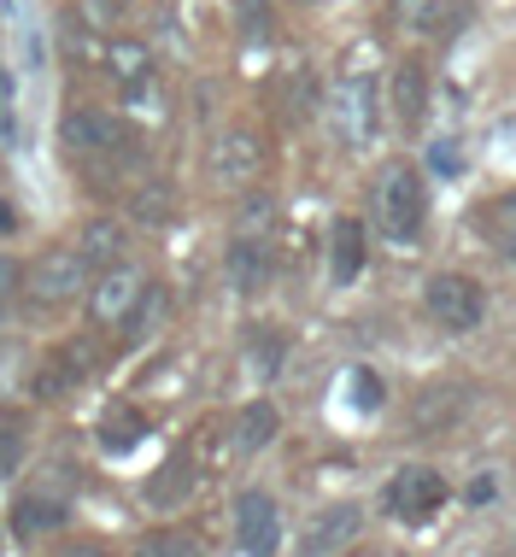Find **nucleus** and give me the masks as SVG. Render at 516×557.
Masks as SVG:
<instances>
[{"label": "nucleus", "instance_id": "4be33fe9", "mask_svg": "<svg viewBox=\"0 0 516 557\" xmlns=\"http://www.w3.org/2000/svg\"><path fill=\"white\" fill-rule=\"evenodd\" d=\"M135 557H200V546H194L188 534H171V529H164V534H147L142 546H135Z\"/></svg>", "mask_w": 516, "mask_h": 557}, {"label": "nucleus", "instance_id": "7ed1b4c3", "mask_svg": "<svg viewBox=\"0 0 516 557\" xmlns=\"http://www.w3.org/2000/svg\"><path fill=\"white\" fill-rule=\"evenodd\" d=\"M59 135H65V147H71V153H83V159H118V164L142 159V153H135L142 141L124 135V124H118V117H106V112H65Z\"/></svg>", "mask_w": 516, "mask_h": 557}, {"label": "nucleus", "instance_id": "a211bd4d", "mask_svg": "<svg viewBox=\"0 0 516 557\" xmlns=\"http://www.w3.org/2000/svg\"><path fill=\"white\" fill-rule=\"evenodd\" d=\"M277 429H282L277 405H270V399H253L247 411H241V423H235V446H241V451H258V446L277 441Z\"/></svg>", "mask_w": 516, "mask_h": 557}, {"label": "nucleus", "instance_id": "b1692460", "mask_svg": "<svg viewBox=\"0 0 516 557\" xmlns=\"http://www.w3.org/2000/svg\"><path fill=\"white\" fill-rule=\"evenodd\" d=\"M400 18H405V29H434L440 24V0H400Z\"/></svg>", "mask_w": 516, "mask_h": 557}, {"label": "nucleus", "instance_id": "f3484780", "mask_svg": "<svg viewBox=\"0 0 516 557\" xmlns=\"http://www.w3.org/2000/svg\"><path fill=\"white\" fill-rule=\"evenodd\" d=\"M353 534H358V505H335V510H323V517L311 522V534H306V552H311V557H323V552L346 546Z\"/></svg>", "mask_w": 516, "mask_h": 557}, {"label": "nucleus", "instance_id": "39448f33", "mask_svg": "<svg viewBox=\"0 0 516 557\" xmlns=\"http://www.w3.org/2000/svg\"><path fill=\"white\" fill-rule=\"evenodd\" d=\"M235 540H241V552L247 557H277L282 546V510L270 493H241L235 499Z\"/></svg>", "mask_w": 516, "mask_h": 557}, {"label": "nucleus", "instance_id": "dca6fc26", "mask_svg": "<svg viewBox=\"0 0 516 557\" xmlns=\"http://www.w3.org/2000/svg\"><path fill=\"white\" fill-rule=\"evenodd\" d=\"M422 107H429V71H422L417 59H405V65L393 71V112H400L405 129H417Z\"/></svg>", "mask_w": 516, "mask_h": 557}, {"label": "nucleus", "instance_id": "393cba45", "mask_svg": "<svg viewBox=\"0 0 516 557\" xmlns=\"http://www.w3.org/2000/svg\"><path fill=\"white\" fill-rule=\"evenodd\" d=\"M77 18L95 24V29H112L118 18H124V7H118V0H77Z\"/></svg>", "mask_w": 516, "mask_h": 557}, {"label": "nucleus", "instance_id": "20e7f679", "mask_svg": "<svg viewBox=\"0 0 516 557\" xmlns=\"http://www.w3.org/2000/svg\"><path fill=\"white\" fill-rule=\"evenodd\" d=\"M329 117H335V135L346 147H370L376 117H382V100H376V77H346L329 100Z\"/></svg>", "mask_w": 516, "mask_h": 557}, {"label": "nucleus", "instance_id": "6e6552de", "mask_svg": "<svg viewBox=\"0 0 516 557\" xmlns=\"http://www.w3.org/2000/svg\"><path fill=\"white\" fill-rule=\"evenodd\" d=\"M258 164H265V147H258L253 129H230L211 147V176H218L223 188H247L258 176Z\"/></svg>", "mask_w": 516, "mask_h": 557}, {"label": "nucleus", "instance_id": "a878e982", "mask_svg": "<svg viewBox=\"0 0 516 557\" xmlns=\"http://www.w3.org/2000/svg\"><path fill=\"white\" fill-rule=\"evenodd\" d=\"M241 29H247V41L270 36V7H265V0H241Z\"/></svg>", "mask_w": 516, "mask_h": 557}, {"label": "nucleus", "instance_id": "2f4dec72", "mask_svg": "<svg viewBox=\"0 0 516 557\" xmlns=\"http://www.w3.org/2000/svg\"><path fill=\"white\" fill-rule=\"evenodd\" d=\"M59 557H112V552H100V546H65Z\"/></svg>", "mask_w": 516, "mask_h": 557}, {"label": "nucleus", "instance_id": "f8f14e48", "mask_svg": "<svg viewBox=\"0 0 516 557\" xmlns=\"http://www.w3.org/2000/svg\"><path fill=\"white\" fill-rule=\"evenodd\" d=\"M358 270H364V223L335 218V230H329V282H335V288H353Z\"/></svg>", "mask_w": 516, "mask_h": 557}, {"label": "nucleus", "instance_id": "f03ea898", "mask_svg": "<svg viewBox=\"0 0 516 557\" xmlns=\"http://www.w3.org/2000/svg\"><path fill=\"white\" fill-rule=\"evenodd\" d=\"M422 311H429L446 335H476L481 318H488V294H481L476 276L446 270V276H434L429 288H422Z\"/></svg>", "mask_w": 516, "mask_h": 557}, {"label": "nucleus", "instance_id": "9b49d317", "mask_svg": "<svg viewBox=\"0 0 516 557\" xmlns=\"http://www.w3.org/2000/svg\"><path fill=\"white\" fill-rule=\"evenodd\" d=\"M469 411V387H452V382H440L429 387L417 405H411V429L417 434H440V429H458V417Z\"/></svg>", "mask_w": 516, "mask_h": 557}, {"label": "nucleus", "instance_id": "72a5a7b5", "mask_svg": "<svg viewBox=\"0 0 516 557\" xmlns=\"http://www.w3.org/2000/svg\"><path fill=\"white\" fill-rule=\"evenodd\" d=\"M0 552H7V529H0Z\"/></svg>", "mask_w": 516, "mask_h": 557}, {"label": "nucleus", "instance_id": "2eb2a0df", "mask_svg": "<svg viewBox=\"0 0 516 557\" xmlns=\"http://www.w3.org/2000/svg\"><path fill=\"white\" fill-rule=\"evenodd\" d=\"M77 252L88 259V270H95V276H100V270H112L118 259H124V223H118V218H95V223L77 235Z\"/></svg>", "mask_w": 516, "mask_h": 557}, {"label": "nucleus", "instance_id": "423d86ee", "mask_svg": "<svg viewBox=\"0 0 516 557\" xmlns=\"http://www.w3.org/2000/svg\"><path fill=\"white\" fill-rule=\"evenodd\" d=\"M440 505H446V475H440V470L411 463V470H400L388 481V510H393V517L422 522V517H434Z\"/></svg>", "mask_w": 516, "mask_h": 557}, {"label": "nucleus", "instance_id": "f704fd0d", "mask_svg": "<svg viewBox=\"0 0 516 557\" xmlns=\"http://www.w3.org/2000/svg\"><path fill=\"white\" fill-rule=\"evenodd\" d=\"M511 212H516V194H511Z\"/></svg>", "mask_w": 516, "mask_h": 557}, {"label": "nucleus", "instance_id": "1a4fd4ad", "mask_svg": "<svg viewBox=\"0 0 516 557\" xmlns=\"http://www.w3.org/2000/svg\"><path fill=\"white\" fill-rule=\"evenodd\" d=\"M223 270H230V288L235 294H258L270 282V240L265 235H235Z\"/></svg>", "mask_w": 516, "mask_h": 557}, {"label": "nucleus", "instance_id": "ddd939ff", "mask_svg": "<svg viewBox=\"0 0 516 557\" xmlns=\"http://www.w3.org/2000/svg\"><path fill=\"white\" fill-rule=\"evenodd\" d=\"M65 517H71V505L59 499V493H24V499L12 505V534H19V540H36V534L59 529Z\"/></svg>", "mask_w": 516, "mask_h": 557}, {"label": "nucleus", "instance_id": "0eeeda50", "mask_svg": "<svg viewBox=\"0 0 516 557\" xmlns=\"http://www.w3.org/2000/svg\"><path fill=\"white\" fill-rule=\"evenodd\" d=\"M88 282H95V270H88V259L77 247H59V252H48L36 270H29V294L36 299H71V294H83Z\"/></svg>", "mask_w": 516, "mask_h": 557}, {"label": "nucleus", "instance_id": "c756f323", "mask_svg": "<svg viewBox=\"0 0 516 557\" xmlns=\"http://www.w3.org/2000/svg\"><path fill=\"white\" fill-rule=\"evenodd\" d=\"M499 252L516 264V212H511V206H505V223H499Z\"/></svg>", "mask_w": 516, "mask_h": 557}, {"label": "nucleus", "instance_id": "9d476101", "mask_svg": "<svg viewBox=\"0 0 516 557\" xmlns=\"http://www.w3.org/2000/svg\"><path fill=\"white\" fill-rule=\"evenodd\" d=\"M142 294H147V288H142V276H135V270H124V264H112V270H100L95 299H88V306H95V318H100V323H124Z\"/></svg>", "mask_w": 516, "mask_h": 557}, {"label": "nucleus", "instance_id": "6ab92c4d", "mask_svg": "<svg viewBox=\"0 0 516 557\" xmlns=\"http://www.w3.org/2000/svg\"><path fill=\"white\" fill-rule=\"evenodd\" d=\"M188 487H194V463L188 458H171V463H159L153 481H147V505L171 510V505L188 499Z\"/></svg>", "mask_w": 516, "mask_h": 557}, {"label": "nucleus", "instance_id": "aec40b11", "mask_svg": "<svg viewBox=\"0 0 516 557\" xmlns=\"http://www.w3.org/2000/svg\"><path fill=\"white\" fill-rule=\"evenodd\" d=\"M24 446H29V434H24V417H19V411H0V481H7V475H19V463H24Z\"/></svg>", "mask_w": 516, "mask_h": 557}, {"label": "nucleus", "instance_id": "c85d7f7f", "mask_svg": "<svg viewBox=\"0 0 516 557\" xmlns=\"http://www.w3.org/2000/svg\"><path fill=\"white\" fill-rule=\"evenodd\" d=\"M270 212H277V206H270L265 194H253V200H247V212H241V235H258V230L270 223Z\"/></svg>", "mask_w": 516, "mask_h": 557}, {"label": "nucleus", "instance_id": "473e14b6", "mask_svg": "<svg viewBox=\"0 0 516 557\" xmlns=\"http://www.w3.org/2000/svg\"><path fill=\"white\" fill-rule=\"evenodd\" d=\"M12 223H19V218H12V206H7V200H0V235H7V230H12Z\"/></svg>", "mask_w": 516, "mask_h": 557}, {"label": "nucleus", "instance_id": "f257e3e1", "mask_svg": "<svg viewBox=\"0 0 516 557\" xmlns=\"http://www.w3.org/2000/svg\"><path fill=\"white\" fill-rule=\"evenodd\" d=\"M422 218H429V194H422L417 164H405V159L382 164V176H376V223H382V235L411 247L422 235Z\"/></svg>", "mask_w": 516, "mask_h": 557}, {"label": "nucleus", "instance_id": "412c9836", "mask_svg": "<svg viewBox=\"0 0 516 557\" xmlns=\"http://www.w3.org/2000/svg\"><path fill=\"white\" fill-rule=\"evenodd\" d=\"M142 434H147V423H142L135 411H112V417L100 423V446H106V451H124V446L142 441Z\"/></svg>", "mask_w": 516, "mask_h": 557}, {"label": "nucleus", "instance_id": "5701e85b", "mask_svg": "<svg viewBox=\"0 0 516 557\" xmlns=\"http://www.w3.org/2000/svg\"><path fill=\"white\" fill-rule=\"evenodd\" d=\"M171 188H159V183H147L142 194H135V218H142V223H164V218H171Z\"/></svg>", "mask_w": 516, "mask_h": 557}, {"label": "nucleus", "instance_id": "7c9ffc66", "mask_svg": "<svg viewBox=\"0 0 516 557\" xmlns=\"http://www.w3.org/2000/svg\"><path fill=\"white\" fill-rule=\"evenodd\" d=\"M19 276H24V270H19V259H0V299H7L12 288H19Z\"/></svg>", "mask_w": 516, "mask_h": 557}, {"label": "nucleus", "instance_id": "cd10ccee", "mask_svg": "<svg viewBox=\"0 0 516 557\" xmlns=\"http://www.w3.org/2000/svg\"><path fill=\"white\" fill-rule=\"evenodd\" d=\"M253 358H258V370H277V358H282V335H277V329H258Z\"/></svg>", "mask_w": 516, "mask_h": 557}, {"label": "nucleus", "instance_id": "bb28decb", "mask_svg": "<svg viewBox=\"0 0 516 557\" xmlns=\"http://www.w3.org/2000/svg\"><path fill=\"white\" fill-rule=\"evenodd\" d=\"M353 405L358 411H376V405H382V382H376L370 370H353Z\"/></svg>", "mask_w": 516, "mask_h": 557}, {"label": "nucleus", "instance_id": "4468645a", "mask_svg": "<svg viewBox=\"0 0 516 557\" xmlns=\"http://www.w3.org/2000/svg\"><path fill=\"white\" fill-rule=\"evenodd\" d=\"M106 71H112L118 83H124V95H153V53L142 48V41H112L106 48Z\"/></svg>", "mask_w": 516, "mask_h": 557}]
</instances>
